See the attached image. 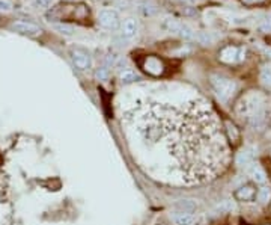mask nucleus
<instances>
[{
    "mask_svg": "<svg viewBox=\"0 0 271 225\" xmlns=\"http://www.w3.org/2000/svg\"><path fill=\"white\" fill-rule=\"evenodd\" d=\"M139 65L145 73H148L149 76H154V77L163 76L165 74V70H166V65H165V62H163V59H160L154 55L143 56L139 61Z\"/></svg>",
    "mask_w": 271,
    "mask_h": 225,
    "instance_id": "nucleus-4",
    "label": "nucleus"
},
{
    "mask_svg": "<svg viewBox=\"0 0 271 225\" xmlns=\"http://www.w3.org/2000/svg\"><path fill=\"white\" fill-rule=\"evenodd\" d=\"M12 9V5L8 2V0H0V11H11Z\"/></svg>",
    "mask_w": 271,
    "mask_h": 225,
    "instance_id": "nucleus-27",
    "label": "nucleus"
},
{
    "mask_svg": "<svg viewBox=\"0 0 271 225\" xmlns=\"http://www.w3.org/2000/svg\"><path fill=\"white\" fill-rule=\"evenodd\" d=\"M259 77H261V80H262L264 85H267L268 88H271V64H265L261 68Z\"/></svg>",
    "mask_w": 271,
    "mask_h": 225,
    "instance_id": "nucleus-16",
    "label": "nucleus"
},
{
    "mask_svg": "<svg viewBox=\"0 0 271 225\" xmlns=\"http://www.w3.org/2000/svg\"><path fill=\"white\" fill-rule=\"evenodd\" d=\"M196 40L201 43V44H211L212 41H214V38L211 37V33H208V32H199L197 35H196Z\"/></svg>",
    "mask_w": 271,
    "mask_h": 225,
    "instance_id": "nucleus-21",
    "label": "nucleus"
},
{
    "mask_svg": "<svg viewBox=\"0 0 271 225\" xmlns=\"http://www.w3.org/2000/svg\"><path fill=\"white\" fill-rule=\"evenodd\" d=\"M98 23L101 24V27L107 30H116L121 27L119 15L113 9H101L98 14Z\"/></svg>",
    "mask_w": 271,
    "mask_h": 225,
    "instance_id": "nucleus-7",
    "label": "nucleus"
},
{
    "mask_svg": "<svg viewBox=\"0 0 271 225\" xmlns=\"http://www.w3.org/2000/svg\"><path fill=\"white\" fill-rule=\"evenodd\" d=\"M137 29H139V24H137V20L134 17H128V19H125L122 23H121V37L124 40H131L136 37L137 33Z\"/></svg>",
    "mask_w": 271,
    "mask_h": 225,
    "instance_id": "nucleus-10",
    "label": "nucleus"
},
{
    "mask_svg": "<svg viewBox=\"0 0 271 225\" xmlns=\"http://www.w3.org/2000/svg\"><path fill=\"white\" fill-rule=\"evenodd\" d=\"M107 77H108V70L105 67H101V68H98V70L95 71V79L97 80L104 82V80H107Z\"/></svg>",
    "mask_w": 271,
    "mask_h": 225,
    "instance_id": "nucleus-23",
    "label": "nucleus"
},
{
    "mask_svg": "<svg viewBox=\"0 0 271 225\" xmlns=\"http://www.w3.org/2000/svg\"><path fill=\"white\" fill-rule=\"evenodd\" d=\"M54 27H56L61 33H65V35H72V33H74V27L69 24H56Z\"/></svg>",
    "mask_w": 271,
    "mask_h": 225,
    "instance_id": "nucleus-24",
    "label": "nucleus"
},
{
    "mask_svg": "<svg viewBox=\"0 0 271 225\" xmlns=\"http://www.w3.org/2000/svg\"><path fill=\"white\" fill-rule=\"evenodd\" d=\"M226 130H228V133H229V137H230V141H233V142H237L238 141V137H240V133H238V130H237V127H235L232 123H226Z\"/></svg>",
    "mask_w": 271,
    "mask_h": 225,
    "instance_id": "nucleus-20",
    "label": "nucleus"
},
{
    "mask_svg": "<svg viewBox=\"0 0 271 225\" xmlns=\"http://www.w3.org/2000/svg\"><path fill=\"white\" fill-rule=\"evenodd\" d=\"M238 166H250L251 163H255V151L251 148H246L241 153H238L237 159H235Z\"/></svg>",
    "mask_w": 271,
    "mask_h": 225,
    "instance_id": "nucleus-13",
    "label": "nucleus"
},
{
    "mask_svg": "<svg viewBox=\"0 0 271 225\" xmlns=\"http://www.w3.org/2000/svg\"><path fill=\"white\" fill-rule=\"evenodd\" d=\"M139 12L145 17H149V15H154L157 12V6L151 2H142L139 3Z\"/></svg>",
    "mask_w": 271,
    "mask_h": 225,
    "instance_id": "nucleus-14",
    "label": "nucleus"
},
{
    "mask_svg": "<svg viewBox=\"0 0 271 225\" xmlns=\"http://www.w3.org/2000/svg\"><path fill=\"white\" fill-rule=\"evenodd\" d=\"M165 27L169 30V32H173V33H179L181 27H183V23L175 20V19H167L165 22Z\"/></svg>",
    "mask_w": 271,
    "mask_h": 225,
    "instance_id": "nucleus-19",
    "label": "nucleus"
},
{
    "mask_svg": "<svg viewBox=\"0 0 271 225\" xmlns=\"http://www.w3.org/2000/svg\"><path fill=\"white\" fill-rule=\"evenodd\" d=\"M53 0H35V5L38 8H48Z\"/></svg>",
    "mask_w": 271,
    "mask_h": 225,
    "instance_id": "nucleus-26",
    "label": "nucleus"
},
{
    "mask_svg": "<svg viewBox=\"0 0 271 225\" xmlns=\"http://www.w3.org/2000/svg\"><path fill=\"white\" fill-rule=\"evenodd\" d=\"M246 53H247L246 47L226 45L220 50L219 59L225 64H237V62H243L246 59Z\"/></svg>",
    "mask_w": 271,
    "mask_h": 225,
    "instance_id": "nucleus-5",
    "label": "nucleus"
},
{
    "mask_svg": "<svg viewBox=\"0 0 271 225\" xmlns=\"http://www.w3.org/2000/svg\"><path fill=\"white\" fill-rule=\"evenodd\" d=\"M134 154L149 174L201 184L226 169L229 147L220 119L199 95L140 97L122 113Z\"/></svg>",
    "mask_w": 271,
    "mask_h": 225,
    "instance_id": "nucleus-1",
    "label": "nucleus"
},
{
    "mask_svg": "<svg viewBox=\"0 0 271 225\" xmlns=\"http://www.w3.org/2000/svg\"><path fill=\"white\" fill-rule=\"evenodd\" d=\"M69 56H71V61H72V64H74V67L80 71L89 70L90 65H92V59H90L89 53L83 48H79V47L71 48Z\"/></svg>",
    "mask_w": 271,
    "mask_h": 225,
    "instance_id": "nucleus-6",
    "label": "nucleus"
},
{
    "mask_svg": "<svg viewBox=\"0 0 271 225\" xmlns=\"http://www.w3.org/2000/svg\"><path fill=\"white\" fill-rule=\"evenodd\" d=\"M209 83L212 86L217 98L225 103L229 101V98L235 94V91H237V82L229 77L220 76V74H211Z\"/></svg>",
    "mask_w": 271,
    "mask_h": 225,
    "instance_id": "nucleus-3",
    "label": "nucleus"
},
{
    "mask_svg": "<svg viewBox=\"0 0 271 225\" xmlns=\"http://www.w3.org/2000/svg\"><path fill=\"white\" fill-rule=\"evenodd\" d=\"M11 29L15 30L17 33H21V35H29V37H36L41 35L42 29L30 22H24V20H17L11 24Z\"/></svg>",
    "mask_w": 271,
    "mask_h": 225,
    "instance_id": "nucleus-8",
    "label": "nucleus"
},
{
    "mask_svg": "<svg viewBox=\"0 0 271 225\" xmlns=\"http://www.w3.org/2000/svg\"><path fill=\"white\" fill-rule=\"evenodd\" d=\"M259 30H261V32H264V33L271 32V14H270V15H267L265 19L262 20V23L259 24Z\"/></svg>",
    "mask_w": 271,
    "mask_h": 225,
    "instance_id": "nucleus-22",
    "label": "nucleus"
},
{
    "mask_svg": "<svg viewBox=\"0 0 271 225\" xmlns=\"http://www.w3.org/2000/svg\"><path fill=\"white\" fill-rule=\"evenodd\" d=\"M256 198H258L259 202L267 204V202L270 201V198H271V189L267 187V186L261 187V189L258 190V194H256Z\"/></svg>",
    "mask_w": 271,
    "mask_h": 225,
    "instance_id": "nucleus-18",
    "label": "nucleus"
},
{
    "mask_svg": "<svg viewBox=\"0 0 271 225\" xmlns=\"http://www.w3.org/2000/svg\"><path fill=\"white\" fill-rule=\"evenodd\" d=\"M267 0H241V3L246 5V6H258V5H262Z\"/></svg>",
    "mask_w": 271,
    "mask_h": 225,
    "instance_id": "nucleus-25",
    "label": "nucleus"
},
{
    "mask_svg": "<svg viewBox=\"0 0 271 225\" xmlns=\"http://www.w3.org/2000/svg\"><path fill=\"white\" fill-rule=\"evenodd\" d=\"M119 77H121L122 83H133V82L140 80V76L136 71H133V70H124Z\"/></svg>",
    "mask_w": 271,
    "mask_h": 225,
    "instance_id": "nucleus-15",
    "label": "nucleus"
},
{
    "mask_svg": "<svg viewBox=\"0 0 271 225\" xmlns=\"http://www.w3.org/2000/svg\"><path fill=\"white\" fill-rule=\"evenodd\" d=\"M237 112L255 130H262L267 126V121H268L267 101L264 95L258 92H250L246 97H243V100L240 101V105L237 108Z\"/></svg>",
    "mask_w": 271,
    "mask_h": 225,
    "instance_id": "nucleus-2",
    "label": "nucleus"
},
{
    "mask_svg": "<svg viewBox=\"0 0 271 225\" xmlns=\"http://www.w3.org/2000/svg\"><path fill=\"white\" fill-rule=\"evenodd\" d=\"M178 35H179L181 38H183V40H186V41H191V40H194V38H196L194 30H193L190 26L184 24V23H183V27H181V30H179Z\"/></svg>",
    "mask_w": 271,
    "mask_h": 225,
    "instance_id": "nucleus-17",
    "label": "nucleus"
},
{
    "mask_svg": "<svg viewBox=\"0 0 271 225\" xmlns=\"http://www.w3.org/2000/svg\"><path fill=\"white\" fill-rule=\"evenodd\" d=\"M172 221L176 225H204V218L191 212H176L172 215Z\"/></svg>",
    "mask_w": 271,
    "mask_h": 225,
    "instance_id": "nucleus-9",
    "label": "nucleus"
},
{
    "mask_svg": "<svg viewBox=\"0 0 271 225\" xmlns=\"http://www.w3.org/2000/svg\"><path fill=\"white\" fill-rule=\"evenodd\" d=\"M183 14H184V15H196V8L187 6V8L183 9Z\"/></svg>",
    "mask_w": 271,
    "mask_h": 225,
    "instance_id": "nucleus-28",
    "label": "nucleus"
},
{
    "mask_svg": "<svg viewBox=\"0 0 271 225\" xmlns=\"http://www.w3.org/2000/svg\"><path fill=\"white\" fill-rule=\"evenodd\" d=\"M178 2H181V3H193L194 0H178Z\"/></svg>",
    "mask_w": 271,
    "mask_h": 225,
    "instance_id": "nucleus-29",
    "label": "nucleus"
},
{
    "mask_svg": "<svg viewBox=\"0 0 271 225\" xmlns=\"http://www.w3.org/2000/svg\"><path fill=\"white\" fill-rule=\"evenodd\" d=\"M256 189L255 186L251 184H244L241 186L240 189L235 190V198H237L238 201H244V202H251L253 200L256 198Z\"/></svg>",
    "mask_w": 271,
    "mask_h": 225,
    "instance_id": "nucleus-11",
    "label": "nucleus"
},
{
    "mask_svg": "<svg viewBox=\"0 0 271 225\" xmlns=\"http://www.w3.org/2000/svg\"><path fill=\"white\" fill-rule=\"evenodd\" d=\"M247 174H249V177H250L253 181L258 183V184H264V183L267 181L265 171H264L259 165H256V163H251V165L249 166Z\"/></svg>",
    "mask_w": 271,
    "mask_h": 225,
    "instance_id": "nucleus-12",
    "label": "nucleus"
}]
</instances>
